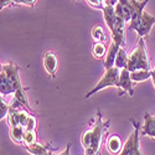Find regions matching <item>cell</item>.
<instances>
[{"instance_id":"30","label":"cell","mask_w":155,"mask_h":155,"mask_svg":"<svg viewBox=\"0 0 155 155\" xmlns=\"http://www.w3.org/2000/svg\"><path fill=\"white\" fill-rule=\"evenodd\" d=\"M151 81H153V84L155 87V70H153V74H151Z\"/></svg>"},{"instance_id":"25","label":"cell","mask_w":155,"mask_h":155,"mask_svg":"<svg viewBox=\"0 0 155 155\" xmlns=\"http://www.w3.org/2000/svg\"><path fill=\"white\" fill-rule=\"evenodd\" d=\"M36 124H37L36 118L31 114V117H30V119L28 122V125H26V128H25V129H30V130H34V129H36Z\"/></svg>"},{"instance_id":"4","label":"cell","mask_w":155,"mask_h":155,"mask_svg":"<svg viewBox=\"0 0 155 155\" xmlns=\"http://www.w3.org/2000/svg\"><path fill=\"white\" fill-rule=\"evenodd\" d=\"M130 122L134 124V132L129 135L127 141L123 145L122 153L119 155H135V153L140 149V128L139 123L130 119Z\"/></svg>"},{"instance_id":"27","label":"cell","mask_w":155,"mask_h":155,"mask_svg":"<svg viewBox=\"0 0 155 155\" xmlns=\"http://www.w3.org/2000/svg\"><path fill=\"white\" fill-rule=\"evenodd\" d=\"M36 2H37V0H22L21 4L28 5V6H34L36 4Z\"/></svg>"},{"instance_id":"3","label":"cell","mask_w":155,"mask_h":155,"mask_svg":"<svg viewBox=\"0 0 155 155\" xmlns=\"http://www.w3.org/2000/svg\"><path fill=\"white\" fill-rule=\"evenodd\" d=\"M119 76H120V70L118 67L113 66L110 68H107L106 73L103 74V77L98 81L96 87L86 94V99H88L89 97H92L93 94L98 93L99 91H102V89H104L107 87H117L118 81H119Z\"/></svg>"},{"instance_id":"14","label":"cell","mask_w":155,"mask_h":155,"mask_svg":"<svg viewBox=\"0 0 155 155\" xmlns=\"http://www.w3.org/2000/svg\"><path fill=\"white\" fill-rule=\"evenodd\" d=\"M0 93H2V97L15 93L14 86H12V83L10 82V80L6 77L4 72H0Z\"/></svg>"},{"instance_id":"33","label":"cell","mask_w":155,"mask_h":155,"mask_svg":"<svg viewBox=\"0 0 155 155\" xmlns=\"http://www.w3.org/2000/svg\"><path fill=\"white\" fill-rule=\"evenodd\" d=\"M50 155H55V154H54L52 151H50Z\"/></svg>"},{"instance_id":"13","label":"cell","mask_w":155,"mask_h":155,"mask_svg":"<svg viewBox=\"0 0 155 155\" xmlns=\"http://www.w3.org/2000/svg\"><path fill=\"white\" fill-rule=\"evenodd\" d=\"M122 46L119 44H117L115 41L112 40L109 47H108V51H107V55H106V60H104V68H110L114 66V63H115V57H117V54H118V51Z\"/></svg>"},{"instance_id":"17","label":"cell","mask_w":155,"mask_h":155,"mask_svg":"<svg viewBox=\"0 0 155 155\" xmlns=\"http://www.w3.org/2000/svg\"><path fill=\"white\" fill-rule=\"evenodd\" d=\"M25 148H26V150L31 155H44V154H47L50 151L48 145H44L41 143H37V141H35V143H32L30 145H26Z\"/></svg>"},{"instance_id":"16","label":"cell","mask_w":155,"mask_h":155,"mask_svg":"<svg viewBox=\"0 0 155 155\" xmlns=\"http://www.w3.org/2000/svg\"><path fill=\"white\" fill-rule=\"evenodd\" d=\"M151 74H153L151 70H138V71L130 72V78L134 83H139L151 78Z\"/></svg>"},{"instance_id":"5","label":"cell","mask_w":155,"mask_h":155,"mask_svg":"<svg viewBox=\"0 0 155 155\" xmlns=\"http://www.w3.org/2000/svg\"><path fill=\"white\" fill-rule=\"evenodd\" d=\"M149 3V0H143V2H138V0H130V4H132V19L129 21L128 25V29L129 30H137L138 25L140 22L141 15L143 12L145 11V6Z\"/></svg>"},{"instance_id":"1","label":"cell","mask_w":155,"mask_h":155,"mask_svg":"<svg viewBox=\"0 0 155 155\" xmlns=\"http://www.w3.org/2000/svg\"><path fill=\"white\" fill-rule=\"evenodd\" d=\"M127 70L130 72L138 71V70H150V62H149V56H148L144 37H139L137 47L128 56Z\"/></svg>"},{"instance_id":"23","label":"cell","mask_w":155,"mask_h":155,"mask_svg":"<svg viewBox=\"0 0 155 155\" xmlns=\"http://www.w3.org/2000/svg\"><path fill=\"white\" fill-rule=\"evenodd\" d=\"M9 112H10V106L6 104V102L2 97V101H0V118H2V119L8 118Z\"/></svg>"},{"instance_id":"8","label":"cell","mask_w":155,"mask_h":155,"mask_svg":"<svg viewBox=\"0 0 155 155\" xmlns=\"http://www.w3.org/2000/svg\"><path fill=\"white\" fill-rule=\"evenodd\" d=\"M133 81L130 78V71H128L127 68L120 70V76H119V81L117 84L118 89H122V93H128L129 96L134 94V89H133Z\"/></svg>"},{"instance_id":"9","label":"cell","mask_w":155,"mask_h":155,"mask_svg":"<svg viewBox=\"0 0 155 155\" xmlns=\"http://www.w3.org/2000/svg\"><path fill=\"white\" fill-rule=\"evenodd\" d=\"M155 25V16H151L150 14H148L147 11L143 12V15H141V19H140V22L138 25V28H137V34L139 37H144L147 36L151 28Z\"/></svg>"},{"instance_id":"2","label":"cell","mask_w":155,"mask_h":155,"mask_svg":"<svg viewBox=\"0 0 155 155\" xmlns=\"http://www.w3.org/2000/svg\"><path fill=\"white\" fill-rule=\"evenodd\" d=\"M109 122H103L101 113L97 114V118L92 125V138H91V145L84 149V155H98L103 134L106 133Z\"/></svg>"},{"instance_id":"7","label":"cell","mask_w":155,"mask_h":155,"mask_svg":"<svg viewBox=\"0 0 155 155\" xmlns=\"http://www.w3.org/2000/svg\"><path fill=\"white\" fill-rule=\"evenodd\" d=\"M19 67L16 66V63L14 62H9V63H5V64H2V72H4L6 74V77L10 80V82L12 83L15 88V92L18 89L22 88V84H21V81H20V76H19Z\"/></svg>"},{"instance_id":"34","label":"cell","mask_w":155,"mask_h":155,"mask_svg":"<svg viewBox=\"0 0 155 155\" xmlns=\"http://www.w3.org/2000/svg\"><path fill=\"white\" fill-rule=\"evenodd\" d=\"M44 155H50V151H48V153H47V154H44Z\"/></svg>"},{"instance_id":"10","label":"cell","mask_w":155,"mask_h":155,"mask_svg":"<svg viewBox=\"0 0 155 155\" xmlns=\"http://www.w3.org/2000/svg\"><path fill=\"white\" fill-rule=\"evenodd\" d=\"M123 145L124 144H122V139L117 134L108 135V138L106 140V149L112 155H119L122 153Z\"/></svg>"},{"instance_id":"15","label":"cell","mask_w":155,"mask_h":155,"mask_svg":"<svg viewBox=\"0 0 155 155\" xmlns=\"http://www.w3.org/2000/svg\"><path fill=\"white\" fill-rule=\"evenodd\" d=\"M102 11H103V16H104V21L107 24V26L112 32L114 29V24H115V6L106 5Z\"/></svg>"},{"instance_id":"11","label":"cell","mask_w":155,"mask_h":155,"mask_svg":"<svg viewBox=\"0 0 155 155\" xmlns=\"http://www.w3.org/2000/svg\"><path fill=\"white\" fill-rule=\"evenodd\" d=\"M44 66L45 70L47 71V73L51 77H55L57 73V67H58V61L57 57L55 55V52L52 51H47L44 56Z\"/></svg>"},{"instance_id":"26","label":"cell","mask_w":155,"mask_h":155,"mask_svg":"<svg viewBox=\"0 0 155 155\" xmlns=\"http://www.w3.org/2000/svg\"><path fill=\"white\" fill-rule=\"evenodd\" d=\"M11 4H14V2H12V0H0V8H2V10H3L4 8H6V6L11 5Z\"/></svg>"},{"instance_id":"24","label":"cell","mask_w":155,"mask_h":155,"mask_svg":"<svg viewBox=\"0 0 155 155\" xmlns=\"http://www.w3.org/2000/svg\"><path fill=\"white\" fill-rule=\"evenodd\" d=\"M86 2L91 5L92 8H96L98 10H103V9H104V6H106L103 0H86Z\"/></svg>"},{"instance_id":"21","label":"cell","mask_w":155,"mask_h":155,"mask_svg":"<svg viewBox=\"0 0 155 155\" xmlns=\"http://www.w3.org/2000/svg\"><path fill=\"white\" fill-rule=\"evenodd\" d=\"M36 138H37V134H36V129L34 130H30V129H25V133H24V138H22V144L26 147V145H30L32 143L36 141Z\"/></svg>"},{"instance_id":"20","label":"cell","mask_w":155,"mask_h":155,"mask_svg":"<svg viewBox=\"0 0 155 155\" xmlns=\"http://www.w3.org/2000/svg\"><path fill=\"white\" fill-rule=\"evenodd\" d=\"M24 133H25V128L21 125L10 127V137L14 141H16V143H22Z\"/></svg>"},{"instance_id":"31","label":"cell","mask_w":155,"mask_h":155,"mask_svg":"<svg viewBox=\"0 0 155 155\" xmlns=\"http://www.w3.org/2000/svg\"><path fill=\"white\" fill-rule=\"evenodd\" d=\"M135 155H144V154H143V151H141V149H139V150L135 153Z\"/></svg>"},{"instance_id":"6","label":"cell","mask_w":155,"mask_h":155,"mask_svg":"<svg viewBox=\"0 0 155 155\" xmlns=\"http://www.w3.org/2000/svg\"><path fill=\"white\" fill-rule=\"evenodd\" d=\"M125 24L127 21L124 20L123 16L115 14V24H114V29L110 32L112 34V40L119 44L122 47L125 46L127 40H125Z\"/></svg>"},{"instance_id":"18","label":"cell","mask_w":155,"mask_h":155,"mask_svg":"<svg viewBox=\"0 0 155 155\" xmlns=\"http://www.w3.org/2000/svg\"><path fill=\"white\" fill-rule=\"evenodd\" d=\"M128 54L124 47H120L118 54H117V57H115V63L114 66L118 67L119 70H123V68H127V64H128Z\"/></svg>"},{"instance_id":"12","label":"cell","mask_w":155,"mask_h":155,"mask_svg":"<svg viewBox=\"0 0 155 155\" xmlns=\"http://www.w3.org/2000/svg\"><path fill=\"white\" fill-rule=\"evenodd\" d=\"M141 135L155 139V117L144 113V124L141 127Z\"/></svg>"},{"instance_id":"29","label":"cell","mask_w":155,"mask_h":155,"mask_svg":"<svg viewBox=\"0 0 155 155\" xmlns=\"http://www.w3.org/2000/svg\"><path fill=\"white\" fill-rule=\"evenodd\" d=\"M58 155H71V145L68 144V145L66 147V149H64L62 153H60Z\"/></svg>"},{"instance_id":"32","label":"cell","mask_w":155,"mask_h":155,"mask_svg":"<svg viewBox=\"0 0 155 155\" xmlns=\"http://www.w3.org/2000/svg\"><path fill=\"white\" fill-rule=\"evenodd\" d=\"M12 2H14V4H21L22 0H12Z\"/></svg>"},{"instance_id":"19","label":"cell","mask_w":155,"mask_h":155,"mask_svg":"<svg viewBox=\"0 0 155 155\" xmlns=\"http://www.w3.org/2000/svg\"><path fill=\"white\" fill-rule=\"evenodd\" d=\"M107 51H108L107 46L103 44L102 41H98V42H94V45L92 47V55L96 58L101 60V58H103V57L107 55Z\"/></svg>"},{"instance_id":"22","label":"cell","mask_w":155,"mask_h":155,"mask_svg":"<svg viewBox=\"0 0 155 155\" xmlns=\"http://www.w3.org/2000/svg\"><path fill=\"white\" fill-rule=\"evenodd\" d=\"M92 37L93 40L96 42L98 41H104L106 40V35H104V30H103L102 26H99V25H97V26H94L92 29Z\"/></svg>"},{"instance_id":"28","label":"cell","mask_w":155,"mask_h":155,"mask_svg":"<svg viewBox=\"0 0 155 155\" xmlns=\"http://www.w3.org/2000/svg\"><path fill=\"white\" fill-rule=\"evenodd\" d=\"M104 5H109V6H115L118 4V0H103Z\"/></svg>"}]
</instances>
